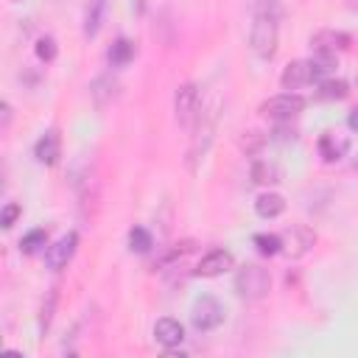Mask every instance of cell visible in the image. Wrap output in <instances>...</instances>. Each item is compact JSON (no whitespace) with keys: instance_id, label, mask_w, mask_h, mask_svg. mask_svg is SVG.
<instances>
[{"instance_id":"1","label":"cell","mask_w":358,"mask_h":358,"mask_svg":"<svg viewBox=\"0 0 358 358\" xmlns=\"http://www.w3.org/2000/svg\"><path fill=\"white\" fill-rule=\"evenodd\" d=\"M280 0H255L252 8V31H249V48L257 59L268 62L277 53L280 42Z\"/></svg>"},{"instance_id":"2","label":"cell","mask_w":358,"mask_h":358,"mask_svg":"<svg viewBox=\"0 0 358 358\" xmlns=\"http://www.w3.org/2000/svg\"><path fill=\"white\" fill-rule=\"evenodd\" d=\"M271 291V274L260 263H243L235 271V294L243 302H257Z\"/></svg>"},{"instance_id":"3","label":"cell","mask_w":358,"mask_h":358,"mask_svg":"<svg viewBox=\"0 0 358 358\" xmlns=\"http://www.w3.org/2000/svg\"><path fill=\"white\" fill-rule=\"evenodd\" d=\"M305 109V98L296 95V92H280V95H271L260 103V115L274 120V123H291L299 112Z\"/></svg>"},{"instance_id":"4","label":"cell","mask_w":358,"mask_h":358,"mask_svg":"<svg viewBox=\"0 0 358 358\" xmlns=\"http://www.w3.org/2000/svg\"><path fill=\"white\" fill-rule=\"evenodd\" d=\"M215 120H218V112L201 106V112H199V117H196V123H193V143H190V151H187V162H190V168L207 154V148H210V143H213Z\"/></svg>"},{"instance_id":"5","label":"cell","mask_w":358,"mask_h":358,"mask_svg":"<svg viewBox=\"0 0 358 358\" xmlns=\"http://www.w3.org/2000/svg\"><path fill=\"white\" fill-rule=\"evenodd\" d=\"M201 112V95H199V87L196 84H182L173 95V115H176V123L182 129H193L196 117Z\"/></svg>"},{"instance_id":"6","label":"cell","mask_w":358,"mask_h":358,"mask_svg":"<svg viewBox=\"0 0 358 358\" xmlns=\"http://www.w3.org/2000/svg\"><path fill=\"white\" fill-rule=\"evenodd\" d=\"M280 238H282V255H288L291 260L305 257L316 243V232L308 224H288L280 232Z\"/></svg>"},{"instance_id":"7","label":"cell","mask_w":358,"mask_h":358,"mask_svg":"<svg viewBox=\"0 0 358 358\" xmlns=\"http://www.w3.org/2000/svg\"><path fill=\"white\" fill-rule=\"evenodd\" d=\"M224 319H227V310H224V305H221L215 296H201V299L193 302L190 322H193V327H196L199 333H210V330H215Z\"/></svg>"},{"instance_id":"8","label":"cell","mask_w":358,"mask_h":358,"mask_svg":"<svg viewBox=\"0 0 358 358\" xmlns=\"http://www.w3.org/2000/svg\"><path fill=\"white\" fill-rule=\"evenodd\" d=\"M76 249H78V232L70 229L67 235H62L56 243L48 246V252H45V266H48L50 271H62V268L73 260Z\"/></svg>"},{"instance_id":"9","label":"cell","mask_w":358,"mask_h":358,"mask_svg":"<svg viewBox=\"0 0 358 358\" xmlns=\"http://www.w3.org/2000/svg\"><path fill=\"white\" fill-rule=\"evenodd\" d=\"M117 95H120V81H117V76L103 73V76L92 78V84H90V98L95 101V106H98V109H103V106L115 103V101H117Z\"/></svg>"},{"instance_id":"10","label":"cell","mask_w":358,"mask_h":358,"mask_svg":"<svg viewBox=\"0 0 358 358\" xmlns=\"http://www.w3.org/2000/svg\"><path fill=\"white\" fill-rule=\"evenodd\" d=\"M232 266H235V257H232L229 249H213V252H207V255L199 260L196 277H218V274L229 271Z\"/></svg>"},{"instance_id":"11","label":"cell","mask_w":358,"mask_h":358,"mask_svg":"<svg viewBox=\"0 0 358 358\" xmlns=\"http://www.w3.org/2000/svg\"><path fill=\"white\" fill-rule=\"evenodd\" d=\"M352 42V36L347 31H336V28H322L310 36V48L313 50H327V53H336V50H347Z\"/></svg>"},{"instance_id":"12","label":"cell","mask_w":358,"mask_h":358,"mask_svg":"<svg viewBox=\"0 0 358 358\" xmlns=\"http://www.w3.org/2000/svg\"><path fill=\"white\" fill-rule=\"evenodd\" d=\"M310 81H313V70H310V62L308 59H294L280 73V84L285 90H299V87H305Z\"/></svg>"},{"instance_id":"13","label":"cell","mask_w":358,"mask_h":358,"mask_svg":"<svg viewBox=\"0 0 358 358\" xmlns=\"http://www.w3.org/2000/svg\"><path fill=\"white\" fill-rule=\"evenodd\" d=\"M347 151H350V137L347 134H341V131H324L319 137V154H322L324 162H338V159L347 157Z\"/></svg>"},{"instance_id":"14","label":"cell","mask_w":358,"mask_h":358,"mask_svg":"<svg viewBox=\"0 0 358 358\" xmlns=\"http://www.w3.org/2000/svg\"><path fill=\"white\" fill-rule=\"evenodd\" d=\"M154 338L168 350V347H179L185 341V327L179 319H171V316H162L157 319L154 324Z\"/></svg>"},{"instance_id":"15","label":"cell","mask_w":358,"mask_h":358,"mask_svg":"<svg viewBox=\"0 0 358 358\" xmlns=\"http://www.w3.org/2000/svg\"><path fill=\"white\" fill-rule=\"evenodd\" d=\"M34 157L42 165H56V159L62 157V137H59V131H53V129L45 131L36 140V145H34Z\"/></svg>"},{"instance_id":"16","label":"cell","mask_w":358,"mask_h":358,"mask_svg":"<svg viewBox=\"0 0 358 358\" xmlns=\"http://www.w3.org/2000/svg\"><path fill=\"white\" fill-rule=\"evenodd\" d=\"M106 6H109V0H90V3L84 6V36H87V39L98 36V31H101V25H103Z\"/></svg>"},{"instance_id":"17","label":"cell","mask_w":358,"mask_h":358,"mask_svg":"<svg viewBox=\"0 0 358 358\" xmlns=\"http://www.w3.org/2000/svg\"><path fill=\"white\" fill-rule=\"evenodd\" d=\"M249 173H252V182H257V185H277V182H282V168L277 162H268V159H255Z\"/></svg>"},{"instance_id":"18","label":"cell","mask_w":358,"mask_h":358,"mask_svg":"<svg viewBox=\"0 0 358 358\" xmlns=\"http://www.w3.org/2000/svg\"><path fill=\"white\" fill-rule=\"evenodd\" d=\"M255 213H257L260 218H277V215L285 213V199H282L280 193H274V190L260 193V196L255 199Z\"/></svg>"},{"instance_id":"19","label":"cell","mask_w":358,"mask_h":358,"mask_svg":"<svg viewBox=\"0 0 358 358\" xmlns=\"http://www.w3.org/2000/svg\"><path fill=\"white\" fill-rule=\"evenodd\" d=\"M134 56H137V48H134V42H131V39H126V36L115 39V42H112V48L106 50V59H109V64H112V67H126Z\"/></svg>"},{"instance_id":"20","label":"cell","mask_w":358,"mask_h":358,"mask_svg":"<svg viewBox=\"0 0 358 358\" xmlns=\"http://www.w3.org/2000/svg\"><path fill=\"white\" fill-rule=\"evenodd\" d=\"M308 62H310V70H313V81L327 78V76H330V73L338 67L336 53H327V50H313V56H310Z\"/></svg>"},{"instance_id":"21","label":"cell","mask_w":358,"mask_h":358,"mask_svg":"<svg viewBox=\"0 0 358 358\" xmlns=\"http://www.w3.org/2000/svg\"><path fill=\"white\" fill-rule=\"evenodd\" d=\"M347 92H350V84L344 78H322L319 90H316V98H322V101H341V98H347Z\"/></svg>"},{"instance_id":"22","label":"cell","mask_w":358,"mask_h":358,"mask_svg":"<svg viewBox=\"0 0 358 358\" xmlns=\"http://www.w3.org/2000/svg\"><path fill=\"white\" fill-rule=\"evenodd\" d=\"M56 302H59V288H48L45 296H42V305H39V333L45 336L50 330V322H53V313H56Z\"/></svg>"},{"instance_id":"23","label":"cell","mask_w":358,"mask_h":358,"mask_svg":"<svg viewBox=\"0 0 358 358\" xmlns=\"http://www.w3.org/2000/svg\"><path fill=\"white\" fill-rule=\"evenodd\" d=\"M252 243H255V249H257L263 257H274V255L282 252V238H280V232H257Z\"/></svg>"},{"instance_id":"24","label":"cell","mask_w":358,"mask_h":358,"mask_svg":"<svg viewBox=\"0 0 358 358\" xmlns=\"http://www.w3.org/2000/svg\"><path fill=\"white\" fill-rule=\"evenodd\" d=\"M48 246V232L42 229V227H36V229H31V232H25L22 238H20V249L25 252V255H36L39 249H45Z\"/></svg>"},{"instance_id":"25","label":"cell","mask_w":358,"mask_h":358,"mask_svg":"<svg viewBox=\"0 0 358 358\" xmlns=\"http://www.w3.org/2000/svg\"><path fill=\"white\" fill-rule=\"evenodd\" d=\"M151 246H154V238H151V232H148L145 227H131V229H129V249H131V252L145 255Z\"/></svg>"},{"instance_id":"26","label":"cell","mask_w":358,"mask_h":358,"mask_svg":"<svg viewBox=\"0 0 358 358\" xmlns=\"http://www.w3.org/2000/svg\"><path fill=\"white\" fill-rule=\"evenodd\" d=\"M190 252H193V241H182V243H173V246H171V249H168V252H165V255H162V257L154 263V268H157V266H171V263L182 260V257H185V255H190Z\"/></svg>"},{"instance_id":"27","label":"cell","mask_w":358,"mask_h":358,"mask_svg":"<svg viewBox=\"0 0 358 358\" xmlns=\"http://www.w3.org/2000/svg\"><path fill=\"white\" fill-rule=\"evenodd\" d=\"M34 53H36V59H39V62H53V59H56V53H59L56 39H53V36H39V39H36V45H34Z\"/></svg>"},{"instance_id":"28","label":"cell","mask_w":358,"mask_h":358,"mask_svg":"<svg viewBox=\"0 0 358 358\" xmlns=\"http://www.w3.org/2000/svg\"><path fill=\"white\" fill-rule=\"evenodd\" d=\"M22 215V207L17 204V201H8L6 207H3V213H0V224H3V229H11L14 227V221Z\"/></svg>"},{"instance_id":"29","label":"cell","mask_w":358,"mask_h":358,"mask_svg":"<svg viewBox=\"0 0 358 358\" xmlns=\"http://www.w3.org/2000/svg\"><path fill=\"white\" fill-rule=\"evenodd\" d=\"M263 143H266V137H263L260 131H246V137L241 140V145H243L246 154H257V151L263 148Z\"/></svg>"},{"instance_id":"30","label":"cell","mask_w":358,"mask_h":358,"mask_svg":"<svg viewBox=\"0 0 358 358\" xmlns=\"http://www.w3.org/2000/svg\"><path fill=\"white\" fill-rule=\"evenodd\" d=\"M294 137H296V131H294V129H288L285 123H277V126H274V140L288 143V140H294Z\"/></svg>"},{"instance_id":"31","label":"cell","mask_w":358,"mask_h":358,"mask_svg":"<svg viewBox=\"0 0 358 358\" xmlns=\"http://www.w3.org/2000/svg\"><path fill=\"white\" fill-rule=\"evenodd\" d=\"M0 112H3V123H0V129L6 131V129H8V123H11V103H8V101H3Z\"/></svg>"},{"instance_id":"32","label":"cell","mask_w":358,"mask_h":358,"mask_svg":"<svg viewBox=\"0 0 358 358\" xmlns=\"http://www.w3.org/2000/svg\"><path fill=\"white\" fill-rule=\"evenodd\" d=\"M347 126H350L352 131H358V106L350 109V115H347Z\"/></svg>"},{"instance_id":"33","label":"cell","mask_w":358,"mask_h":358,"mask_svg":"<svg viewBox=\"0 0 358 358\" xmlns=\"http://www.w3.org/2000/svg\"><path fill=\"white\" fill-rule=\"evenodd\" d=\"M355 81H358V76H355Z\"/></svg>"},{"instance_id":"34","label":"cell","mask_w":358,"mask_h":358,"mask_svg":"<svg viewBox=\"0 0 358 358\" xmlns=\"http://www.w3.org/2000/svg\"><path fill=\"white\" fill-rule=\"evenodd\" d=\"M14 3H17V0H14Z\"/></svg>"}]
</instances>
